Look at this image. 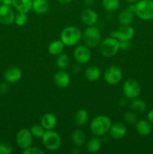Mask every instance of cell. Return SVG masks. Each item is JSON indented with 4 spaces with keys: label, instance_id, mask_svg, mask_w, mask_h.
Instances as JSON below:
<instances>
[{
    "label": "cell",
    "instance_id": "e575fe53",
    "mask_svg": "<svg viewBox=\"0 0 153 154\" xmlns=\"http://www.w3.org/2000/svg\"><path fill=\"white\" fill-rule=\"evenodd\" d=\"M8 83H2V84H0V94L1 95H4L8 93L9 90L8 87Z\"/></svg>",
    "mask_w": 153,
    "mask_h": 154
},
{
    "label": "cell",
    "instance_id": "30bf717a",
    "mask_svg": "<svg viewBox=\"0 0 153 154\" xmlns=\"http://www.w3.org/2000/svg\"><path fill=\"white\" fill-rule=\"evenodd\" d=\"M33 136L29 129L23 128L19 130L16 135V143L18 147L22 150L31 147L32 144Z\"/></svg>",
    "mask_w": 153,
    "mask_h": 154
},
{
    "label": "cell",
    "instance_id": "9c48e42d",
    "mask_svg": "<svg viewBox=\"0 0 153 154\" xmlns=\"http://www.w3.org/2000/svg\"><path fill=\"white\" fill-rule=\"evenodd\" d=\"M135 35V31L130 25H122L118 29L111 32L110 36L118 41H130Z\"/></svg>",
    "mask_w": 153,
    "mask_h": 154
},
{
    "label": "cell",
    "instance_id": "7a4b0ae2",
    "mask_svg": "<svg viewBox=\"0 0 153 154\" xmlns=\"http://www.w3.org/2000/svg\"><path fill=\"white\" fill-rule=\"evenodd\" d=\"M82 33L81 30L74 26L65 27L60 35V40L68 47L76 45L82 40Z\"/></svg>",
    "mask_w": 153,
    "mask_h": 154
},
{
    "label": "cell",
    "instance_id": "4dcf8cb0",
    "mask_svg": "<svg viewBox=\"0 0 153 154\" xmlns=\"http://www.w3.org/2000/svg\"><path fill=\"white\" fill-rule=\"evenodd\" d=\"M28 16L27 13H23V12H18L16 14H15L14 23L18 26H23L28 22Z\"/></svg>",
    "mask_w": 153,
    "mask_h": 154
},
{
    "label": "cell",
    "instance_id": "d6a6232c",
    "mask_svg": "<svg viewBox=\"0 0 153 154\" xmlns=\"http://www.w3.org/2000/svg\"><path fill=\"white\" fill-rule=\"evenodd\" d=\"M124 120L125 123H128V124H135L137 121L135 112H134L133 111H126L124 114Z\"/></svg>",
    "mask_w": 153,
    "mask_h": 154
},
{
    "label": "cell",
    "instance_id": "b9f144b4",
    "mask_svg": "<svg viewBox=\"0 0 153 154\" xmlns=\"http://www.w3.org/2000/svg\"><path fill=\"white\" fill-rule=\"evenodd\" d=\"M2 0H0V3H2Z\"/></svg>",
    "mask_w": 153,
    "mask_h": 154
},
{
    "label": "cell",
    "instance_id": "ffe728a7",
    "mask_svg": "<svg viewBox=\"0 0 153 154\" xmlns=\"http://www.w3.org/2000/svg\"><path fill=\"white\" fill-rule=\"evenodd\" d=\"M33 0H14V8L18 12L28 13L32 11Z\"/></svg>",
    "mask_w": 153,
    "mask_h": 154
},
{
    "label": "cell",
    "instance_id": "5b68a950",
    "mask_svg": "<svg viewBox=\"0 0 153 154\" xmlns=\"http://www.w3.org/2000/svg\"><path fill=\"white\" fill-rule=\"evenodd\" d=\"M135 15L142 20L153 19V0H140L135 3Z\"/></svg>",
    "mask_w": 153,
    "mask_h": 154
},
{
    "label": "cell",
    "instance_id": "2e32d148",
    "mask_svg": "<svg viewBox=\"0 0 153 154\" xmlns=\"http://www.w3.org/2000/svg\"><path fill=\"white\" fill-rule=\"evenodd\" d=\"M110 136L113 139L118 140L123 138L127 133V128L122 123H115L111 125L109 129Z\"/></svg>",
    "mask_w": 153,
    "mask_h": 154
},
{
    "label": "cell",
    "instance_id": "8992f818",
    "mask_svg": "<svg viewBox=\"0 0 153 154\" xmlns=\"http://www.w3.org/2000/svg\"><path fill=\"white\" fill-rule=\"evenodd\" d=\"M41 139L45 148L50 151H56L62 145V138L59 134L53 129L45 131Z\"/></svg>",
    "mask_w": 153,
    "mask_h": 154
},
{
    "label": "cell",
    "instance_id": "52a82bcc",
    "mask_svg": "<svg viewBox=\"0 0 153 154\" xmlns=\"http://www.w3.org/2000/svg\"><path fill=\"white\" fill-rule=\"evenodd\" d=\"M122 91L127 99H133L139 97L141 93V87L136 80L128 79L123 84Z\"/></svg>",
    "mask_w": 153,
    "mask_h": 154
},
{
    "label": "cell",
    "instance_id": "f546056e",
    "mask_svg": "<svg viewBox=\"0 0 153 154\" xmlns=\"http://www.w3.org/2000/svg\"><path fill=\"white\" fill-rule=\"evenodd\" d=\"M30 132L32 135L33 138H41L43 137L44 134L45 132V129L41 126V125L35 124L33 125L31 128H30Z\"/></svg>",
    "mask_w": 153,
    "mask_h": 154
},
{
    "label": "cell",
    "instance_id": "cb8c5ba5",
    "mask_svg": "<svg viewBox=\"0 0 153 154\" xmlns=\"http://www.w3.org/2000/svg\"><path fill=\"white\" fill-rule=\"evenodd\" d=\"M64 46L65 45L61 40L52 41L48 46V51L51 55L58 56L62 54L64 49Z\"/></svg>",
    "mask_w": 153,
    "mask_h": 154
},
{
    "label": "cell",
    "instance_id": "5bb4252c",
    "mask_svg": "<svg viewBox=\"0 0 153 154\" xmlns=\"http://www.w3.org/2000/svg\"><path fill=\"white\" fill-rule=\"evenodd\" d=\"M80 20L85 25L94 26L98 20V15L91 8H85L81 11Z\"/></svg>",
    "mask_w": 153,
    "mask_h": 154
},
{
    "label": "cell",
    "instance_id": "484cf974",
    "mask_svg": "<svg viewBox=\"0 0 153 154\" xmlns=\"http://www.w3.org/2000/svg\"><path fill=\"white\" fill-rule=\"evenodd\" d=\"M74 123L77 126H85L88 120V113L85 109H80L75 114L74 117Z\"/></svg>",
    "mask_w": 153,
    "mask_h": 154
},
{
    "label": "cell",
    "instance_id": "f35d334b",
    "mask_svg": "<svg viewBox=\"0 0 153 154\" xmlns=\"http://www.w3.org/2000/svg\"><path fill=\"white\" fill-rule=\"evenodd\" d=\"M72 1H73V0H57L58 2L61 3V4H64V5L68 4V3L71 2Z\"/></svg>",
    "mask_w": 153,
    "mask_h": 154
},
{
    "label": "cell",
    "instance_id": "74e56055",
    "mask_svg": "<svg viewBox=\"0 0 153 154\" xmlns=\"http://www.w3.org/2000/svg\"><path fill=\"white\" fill-rule=\"evenodd\" d=\"M13 2L14 0H2V4L5 5L12 6L13 5Z\"/></svg>",
    "mask_w": 153,
    "mask_h": 154
},
{
    "label": "cell",
    "instance_id": "f1b7e54d",
    "mask_svg": "<svg viewBox=\"0 0 153 154\" xmlns=\"http://www.w3.org/2000/svg\"><path fill=\"white\" fill-rule=\"evenodd\" d=\"M102 5L104 8L108 12H115L120 7L119 0H102Z\"/></svg>",
    "mask_w": 153,
    "mask_h": 154
},
{
    "label": "cell",
    "instance_id": "3957f363",
    "mask_svg": "<svg viewBox=\"0 0 153 154\" xmlns=\"http://www.w3.org/2000/svg\"><path fill=\"white\" fill-rule=\"evenodd\" d=\"M119 50V41L112 37H108L100 42L99 51L103 57L111 58L118 53Z\"/></svg>",
    "mask_w": 153,
    "mask_h": 154
},
{
    "label": "cell",
    "instance_id": "4316f807",
    "mask_svg": "<svg viewBox=\"0 0 153 154\" xmlns=\"http://www.w3.org/2000/svg\"><path fill=\"white\" fill-rule=\"evenodd\" d=\"M130 108L134 112L142 114V113L145 112V111L146 110V104L142 99H139L137 97L132 99L130 104Z\"/></svg>",
    "mask_w": 153,
    "mask_h": 154
},
{
    "label": "cell",
    "instance_id": "9a60e30c",
    "mask_svg": "<svg viewBox=\"0 0 153 154\" xmlns=\"http://www.w3.org/2000/svg\"><path fill=\"white\" fill-rule=\"evenodd\" d=\"M22 72L20 68L12 66L8 68L4 74V78L8 84H15L22 78Z\"/></svg>",
    "mask_w": 153,
    "mask_h": 154
},
{
    "label": "cell",
    "instance_id": "277c9868",
    "mask_svg": "<svg viewBox=\"0 0 153 154\" xmlns=\"http://www.w3.org/2000/svg\"><path fill=\"white\" fill-rule=\"evenodd\" d=\"M82 40L85 45L89 48H94L99 46L101 40L100 32L95 26H88L82 32Z\"/></svg>",
    "mask_w": 153,
    "mask_h": 154
},
{
    "label": "cell",
    "instance_id": "ac0fdd59",
    "mask_svg": "<svg viewBox=\"0 0 153 154\" xmlns=\"http://www.w3.org/2000/svg\"><path fill=\"white\" fill-rule=\"evenodd\" d=\"M135 13L128 7L122 11L118 16V20L121 25H130L134 19Z\"/></svg>",
    "mask_w": 153,
    "mask_h": 154
},
{
    "label": "cell",
    "instance_id": "7402d4cb",
    "mask_svg": "<svg viewBox=\"0 0 153 154\" xmlns=\"http://www.w3.org/2000/svg\"><path fill=\"white\" fill-rule=\"evenodd\" d=\"M101 140L98 138V136L92 137L89 138L88 141L86 142V149L87 151L91 153H98L101 148Z\"/></svg>",
    "mask_w": 153,
    "mask_h": 154
},
{
    "label": "cell",
    "instance_id": "83f0119b",
    "mask_svg": "<svg viewBox=\"0 0 153 154\" xmlns=\"http://www.w3.org/2000/svg\"><path fill=\"white\" fill-rule=\"evenodd\" d=\"M70 57L66 54H61L57 56L56 64V66L61 70H64L67 69L70 64Z\"/></svg>",
    "mask_w": 153,
    "mask_h": 154
},
{
    "label": "cell",
    "instance_id": "ba28073f",
    "mask_svg": "<svg viewBox=\"0 0 153 154\" xmlns=\"http://www.w3.org/2000/svg\"><path fill=\"white\" fill-rule=\"evenodd\" d=\"M104 79L110 85H116L122 79V71L118 66H110L104 73Z\"/></svg>",
    "mask_w": 153,
    "mask_h": 154
},
{
    "label": "cell",
    "instance_id": "4fadbf2b",
    "mask_svg": "<svg viewBox=\"0 0 153 154\" xmlns=\"http://www.w3.org/2000/svg\"><path fill=\"white\" fill-rule=\"evenodd\" d=\"M53 81L56 87L61 89H65L69 87L70 84V76L64 70H61L54 75Z\"/></svg>",
    "mask_w": 153,
    "mask_h": 154
},
{
    "label": "cell",
    "instance_id": "603a6c76",
    "mask_svg": "<svg viewBox=\"0 0 153 154\" xmlns=\"http://www.w3.org/2000/svg\"><path fill=\"white\" fill-rule=\"evenodd\" d=\"M101 76V71L97 66H90L87 68L85 72V77L88 81L94 82L100 79Z\"/></svg>",
    "mask_w": 153,
    "mask_h": 154
},
{
    "label": "cell",
    "instance_id": "d590c367",
    "mask_svg": "<svg viewBox=\"0 0 153 154\" xmlns=\"http://www.w3.org/2000/svg\"><path fill=\"white\" fill-rule=\"evenodd\" d=\"M130 46V41H119V49L127 50Z\"/></svg>",
    "mask_w": 153,
    "mask_h": 154
},
{
    "label": "cell",
    "instance_id": "44dd1931",
    "mask_svg": "<svg viewBox=\"0 0 153 154\" xmlns=\"http://www.w3.org/2000/svg\"><path fill=\"white\" fill-rule=\"evenodd\" d=\"M32 10L38 14H43L49 11V4L46 0H33Z\"/></svg>",
    "mask_w": 153,
    "mask_h": 154
},
{
    "label": "cell",
    "instance_id": "8fae6325",
    "mask_svg": "<svg viewBox=\"0 0 153 154\" xmlns=\"http://www.w3.org/2000/svg\"><path fill=\"white\" fill-rule=\"evenodd\" d=\"M91 51L86 45L76 46L74 51V58L79 64H86L91 60Z\"/></svg>",
    "mask_w": 153,
    "mask_h": 154
},
{
    "label": "cell",
    "instance_id": "d4e9b609",
    "mask_svg": "<svg viewBox=\"0 0 153 154\" xmlns=\"http://www.w3.org/2000/svg\"><path fill=\"white\" fill-rule=\"evenodd\" d=\"M86 134L81 129H77L71 134V141L76 147H81L86 142Z\"/></svg>",
    "mask_w": 153,
    "mask_h": 154
},
{
    "label": "cell",
    "instance_id": "1f68e13d",
    "mask_svg": "<svg viewBox=\"0 0 153 154\" xmlns=\"http://www.w3.org/2000/svg\"><path fill=\"white\" fill-rule=\"evenodd\" d=\"M13 150V146L8 141H0V154H10Z\"/></svg>",
    "mask_w": 153,
    "mask_h": 154
},
{
    "label": "cell",
    "instance_id": "7c38bea8",
    "mask_svg": "<svg viewBox=\"0 0 153 154\" xmlns=\"http://www.w3.org/2000/svg\"><path fill=\"white\" fill-rule=\"evenodd\" d=\"M15 14L11 6L2 4L0 5V23L4 25H10L14 21Z\"/></svg>",
    "mask_w": 153,
    "mask_h": 154
},
{
    "label": "cell",
    "instance_id": "8d00e7d4",
    "mask_svg": "<svg viewBox=\"0 0 153 154\" xmlns=\"http://www.w3.org/2000/svg\"><path fill=\"white\" fill-rule=\"evenodd\" d=\"M147 118H148V120L149 121V123L151 124H153V109L148 111V114H147Z\"/></svg>",
    "mask_w": 153,
    "mask_h": 154
},
{
    "label": "cell",
    "instance_id": "60d3db41",
    "mask_svg": "<svg viewBox=\"0 0 153 154\" xmlns=\"http://www.w3.org/2000/svg\"><path fill=\"white\" fill-rule=\"evenodd\" d=\"M93 0H85V3L86 5H91L92 3Z\"/></svg>",
    "mask_w": 153,
    "mask_h": 154
},
{
    "label": "cell",
    "instance_id": "6da1fadb",
    "mask_svg": "<svg viewBox=\"0 0 153 154\" xmlns=\"http://www.w3.org/2000/svg\"><path fill=\"white\" fill-rule=\"evenodd\" d=\"M112 125L110 118L106 115H98L90 123V130L95 136H103L109 132Z\"/></svg>",
    "mask_w": 153,
    "mask_h": 154
},
{
    "label": "cell",
    "instance_id": "d6986e66",
    "mask_svg": "<svg viewBox=\"0 0 153 154\" xmlns=\"http://www.w3.org/2000/svg\"><path fill=\"white\" fill-rule=\"evenodd\" d=\"M135 127L137 133L143 137H146L151 134L152 128L149 121L146 120H140L135 123Z\"/></svg>",
    "mask_w": 153,
    "mask_h": 154
},
{
    "label": "cell",
    "instance_id": "e0dca14e",
    "mask_svg": "<svg viewBox=\"0 0 153 154\" xmlns=\"http://www.w3.org/2000/svg\"><path fill=\"white\" fill-rule=\"evenodd\" d=\"M58 123L56 116L52 113H46L44 114L40 118V125L45 129V130H52L55 129Z\"/></svg>",
    "mask_w": 153,
    "mask_h": 154
},
{
    "label": "cell",
    "instance_id": "ab89813d",
    "mask_svg": "<svg viewBox=\"0 0 153 154\" xmlns=\"http://www.w3.org/2000/svg\"><path fill=\"white\" fill-rule=\"evenodd\" d=\"M125 1L129 2L130 4H135V3H136L137 2H139L140 0H125Z\"/></svg>",
    "mask_w": 153,
    "mask_h": 154
},
{
    "label": "cell",
    "instance_id": "836d02e7",
    "mask_svg": "<svg viewBox=\"0 0 153 154\" xmlns=\"http://www.w3.org/2000/svg\"><path fill=\"white\" fill-rule=\"evenodd\" d=\"M24 154H44L45 152L38 147H29L22 150Z\"/></svg>",
    "mask_w": 153,
    "mask_h": 154
}]
</instances>
